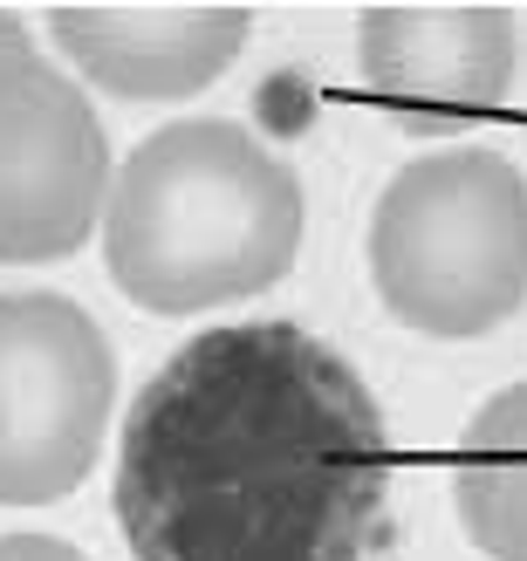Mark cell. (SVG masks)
Returning a JSON list of instances; mask_svg holds the SVG:
<instances>
[{
	"mask_svg": "<svg viewBox=\"0 0 527 561\" xmlns=\"http://www.w3.org/2000/svg\"><path fill=\"white\" fill-rule=\"evenodd\" d=\"M130 561H364L391 535V432L301 322L206 329L130 398Z\"/></svg>",
	"mask_w": 527,
	"mask_h": 561,
	"instance_id": "cell-1",
	"label": "cell"
},
{
	"mask_svg": "<svg viewBox=\"0 0 527 561\" xmlns=\"http://www.w3.org/2000/svg\"><path fill=\"white\" fill-rule=\"evenodd\" d=\"M27 48V27H21V14H8L0 8V55H21Z\"/></svg>",
	"mask_w": 527,
	"mask_h": 561,
	"instance_id": "cell-10",
	"label": "cell"
},
{
	"mask_svg": "<svg viewBox=\"0 0 527 561\" xmlns=\"http://www.w3.org/2000/svg\"><path fill=\"white\" fill-rule=\"evenodd\" d=\"M110 137L82 82L35 48L0 55V261H62L103 227Z\"/></svg>",
	"mask_w": 527,
	"mask_h": 561,
	"instance_id": "cell-5",
	"label": "cell"
},
{
	"mask_svg": "<svg viewBox=\"0 0 527 561\" xmlns=\"http://www.w3.org/2000/svg\"><path fill=\"white\" fill-rule=\"evenodd\" d=\"M514 14L507 8H370L356 27V62L377 103L404 130L446 137L501 110L514 90Z\"/></svg>",
	"mask_w": 527,
	"mask_h": 561,
	"instance_id": "cell-6",
	"label": "cell"
},
{
	"mask_svg": "<svg viewBox=\"0 0 527 561\" xmlns=\"http://www.w3.org/2000/svg\"><path fill=\"white\" fill-rule=\"evenodd\" d=\"M0 561H82V554L55 535H0Z\"/></svg>",
	"mask_w": 527,
	"mask_h": 561,
	"instance_id": "cell-9",
	"label": "cell"
},
{
	"mask_svg": "<svg viewBox=\"0 0 527 561\" xmlns=\"http://www.w3.org/2000/svg\"><path fill=\"white\" fill-rule=\"evenodd\" d=\"M301 247V179L227 117L164 124L137 145L103 206L110 280L151 316L274 288Z\"/></svg>",
	"mask_w": 527,
	"mask_h": 561,
	"instance_id": "cell-2",
	"label": "cell"
},
{
	"mask_svg": "<svg viewBox=\"0 0 527 561\" xmlns=\"http://www.w3.org/2000/svg\"><path fill=\"white\" fill-rule=\"evenodd\" d=\"M370 280L438 343L507 322L527 301V179L480 145L411 158L370 219Z\"/></svg>",
	"mask_w": 527,
	"mask_h": 561,
	"instance_id": "cell-3",
	"label": "cell"
},
{
	"mask_svg": "<svg viewBox=\"0 0 527 561\" xmlns=\"http://www.w3.org/2000/svg\"><path fill=\"white\" fill-rule=\"evenodd\" d=\"M459 527L493 561H527V383L501 390L459 438Z\"/></svg>",
	"mask_w": 527,
	"mask_h": 561,
	"instance_id": "cell-8",
	"label": "cell"
},
{
	"mask_svg": "<svg viewBox=\"0 0 527 561\" xmlns=\"http://www.w3.org/2000/svg\"><path fill=\"white\" fill-rule=\"evenodd\" d=\"M117 356L69 295H0V507L82 486L103 453Z\"/></svg>",
	"mask_w": 527,
	"mask_h": 561,
	"instance_id": "cell-4",
	"label": "cell"
},
{
	"mask_svg": "<svg viewBox=\"0 0 527 561\" xmlns=\"http://www.w3.org/2000/svg\"><path fill=\"white\" fill-rule=\"evenodd\" d=\"M48 35L110 96H199L247 42V8H55Z\"/></svg>",
	"mask_w": 527,
	"mask_h": 561,
	"instance_id": "cell-7",
	"label": "cell"
}]
</instances>
